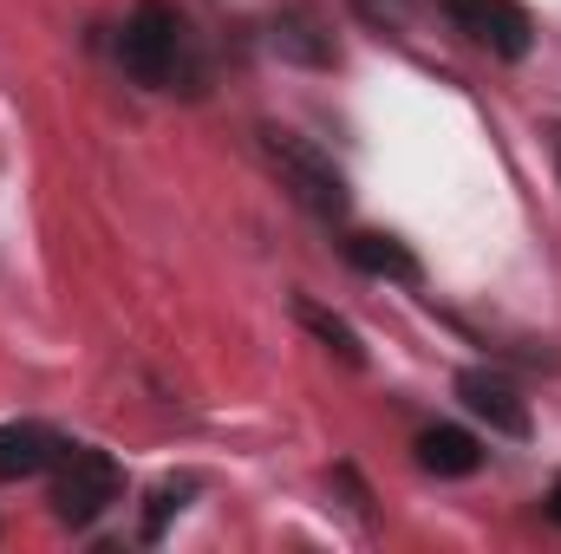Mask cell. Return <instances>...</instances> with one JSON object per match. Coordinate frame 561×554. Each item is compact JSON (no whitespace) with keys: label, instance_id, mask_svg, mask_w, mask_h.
<instances>
[{"label":"cell","instance_id":"13","mask_svg":"<svg viewBox=\"0 0 561 554\" xmlns=\"http://www.w3.org/2000/svg\"><path fill=\"white\" fill-rule=\"evenodd\" d=\"M549 516H556V522H561V483H556V489H549Z\"/></svg>","mask_w":561,"mask_h":554},{"label":"cell","instance_id":"9","mask_svg":"<svg viewBox=\"0 0 561 554\" xmlns=\"http://www.w3.org/2000/svg\"><path fill=\"white\" fill-rule=\"evenodd\" d=\"M275 46L280 53H294V59H307V66H333V39H320V20H313V7H287L275 20Z\"/></svg>","mask_w":561,"mask_h":554},{"label":"cell","instance_id":"6","mask_svg":"<svg viewBox=\"0 0 561 554\" xmlns=\"http://www.w3.org/2000/svg\"><path fill=\"white\" fill-rule=\"evenodd\" d=\"M66 457V437L39 417H20V424H0V483H20V476H39Z\"/></svg>","mask_w":561,"mask_h":554},{"label":"cell","instance_id":"7","mask_svg":"<svg viewBox=\"0 0 561 554\" xmlns=\"http://www.w3.org/2000/svg\"><path fill=\"white\" fill-rule=\"evenodd\" d=\"M419 463L431 470V476H470V470L483 463V450H477V437H470V430L437 424V430H424V437H419Z\"/></svg>","mask_w":561,"mask_h":554},{"label":"cell","instance_id":"11","mask_svg":"<svg viewBox=\"0 0 561 554\" xmlns=\"http://www.w3.org/2000/svg\"><path fill=\"white\" fill-rule=\"evenodd\" d=\"M183 496H190V483H163V489L150 496V522H144V542H157V535H163V522H170V509H183Z\"/></svg>","mask_w":561,"mask_h":554},{"label":"cell","instance_id":"10","mask_svg":"<svg viewBox=\"0 0 561 554\" xmlns=\"http://www.w3.org/2000/svg\"><path fill=\"white\" fill-rule=\"evenodd\" d=\"M294 320H300L327 353H340L346 366H366V346H359V333H353L340 313H327V307H313V300H294Z\"/></svg>","mask_w":561,"mask_h":554},{"label":"cell","instance_id":"5","mask_svg":"<svg viewBox=\"0 0 561 554\" xmlns=\"http://www.w3.org/2000/svg\"><path fill=\"white\" fill-rule=\"evenodd\" d=\"M457 399L483 417L490 430H503V437H529V405H523V392H516L503 372H483V366H470V372L457 379Z\"/></svg>","mask_w":561,"mask_h":554},{"label":"cell","instance_id":"1","mask_svg":"<svg viewBox=\"0 0 561 554\" xmlns=\"http://www.w3.org/2000/svg\"><path fill=\"white\" fill-rule=\"evenodd\" d=\"M118 66L138 85H150V92H170L183 79V66H190V26H183V13L163 7V0H138L131 20H125V33H118Z\"/></svg>","mask_w":561,"mask_h":554},{"label":"cell","instance_id":"2","mask_svg":"<svg viewBox=\"0 0 561 554\" xmlns=\"http://www.w3.org/2000/svg\"><path fill=\"white\" fill-rule=\"evenodd\" d=\"M118 489H125V470H118L105 450H92V443H72V450L53 463V516L72 522V529L99 522V516L118 503Z\"/></svg>","mask_w":561,"mask_h":554},{"label":"cell","instance_id":"3","mask_svg":"<svg viewBox=\"0 0 561 554\" xmlns=\"http://www.w3.org/2000/svg\"><path fill=\"white\" fill-rule=\"evenodd\" d=\"M262 150H268V163L280 170V183H287L313 216H327V222L346 216V176H340L307 138H294V131H262Z\"/></svg>","mask_w":561,"mask_h":554},{"label":"cell","instance_id":"12","mask_svg":"<svg viewBox=\"0 0 561 554\" xmlns=\"http://www.w3.org/2000/svg\"><path fill=\"white\" fill-rule=\"evenodd\" d=\"M353 7H359L373 26H386V33H399V26H405V13H412L405 0H353Z\"/></svg>","mask_w":561,"mask_h":554},{"label":"cell","instance_id":"4","mask_svg":"<svg viewBox=\"0 0 561 554\" xmlns=\"http://www.w3.org/2000/svg\"><path fill=\"white\" fill-rule=\"evenodd\" d=\"M444 13H450L477 46H490L496 59H523L529 39H536L529 13H523L516 0H444Z\"/></svg>","mask_w":561,"mask_h":554},{"label":"cell","instance_id":"8","mask_svg":"<svg viewBox=\"0 0 561 554\" xmlns=\"http://www.w3.org/2000/svg\"><path fill=\"white\" fill-rule=\"evenodd\" d=\"M346 262H353L359 275L419 280V262H412V249H405V242H392V235H353V242H346Z\"/></svg>","mask_w":561,"mask_h":554}]
</instances>
